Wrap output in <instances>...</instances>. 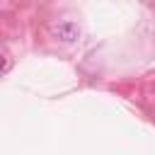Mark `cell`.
Listing matches in <instances>:
<instances>
[{
  "label": "cell",
  "mask_w": 155,
  "mask_h": 155,
  "mask_svg": "<svg viewBox=\"0 0 155 155\" xmlns=\"http://www.w3.org/2000/svg\"><path fill=\"white\" fill-rule=\"evenodd\" d=\"M56 36L63 41V44H73L78 36H80V27L75 22H61L56 24Z\"/></svg>",
  "instance_id": "obj_1"
}]
</instances>
